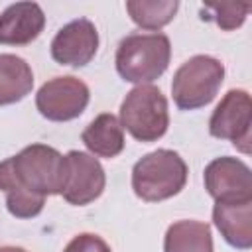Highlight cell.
I'll use <instances>...</instances> for the list:
<instances>
[{"label":"cell","instance_id":"obj_11","mask_svg":"<svg viewBox=\"0 0 252 252\" xmlns=\"http://www.w3.org/2000/svg\"><path fill=\"white\" fill-rule=\"evenodd\" d=\"M45 28V14L37 2H16L0 14V43L28 45Z\"/></svg>","mask_w":252,"mask_h":252},{"label":"cell","instance_id":"obj_1","mask_svg":"<svg viewBox=\"0 0 252 252\" xmlns=\"http://www.w3.org/2000/svg\"><path fill=\"white\" fill-rule=\"evenodd\" d=\"M171 43L161 32L130 33L116 47V71L126 83L150 85L169 67Z\"/></svg>","mask_w":252,"mask_h":252},{"label":"cell","instance_id":"obj_16","mask_svg":"<svg viewBox=\"0 0 252 252\" xmlns=\"http://www.w3.org/2000/svg\"><path fill=\"white\" fill-rule=\"evenodd\" d=\"M0 189L6 195V209L16 219H33L43 211L45 197L24 189L12 175L8 159L0 161Z\"/></svg>","mask_w":252,"mask_h":252},{"label":"cell","instance_id":"obj_5","mask_svg":"<svg viewBox=\"0 0 252 252\" xmlns=\"http://www.w3.org/2000/svg\"><path fill=\"white\" fill-rule=\"evenodd\" d=\"M14 179L33 195H59L63 183V154L47 144H32L8 158Z\"/></svg>","mask_w":252,"mask_h":252},{"label":"cell","instance_id":"obj_7","mask_svg":"<svg viewBox=\"0 0 252 252\" xmlns=\"http://www.w3.org/2000/svg\"><path fill=\"white\" fill-rule=\"evenodd\" d=\"M106 185V173L100 161L79 150L63 156V183L59 195L75 207H83L98 199Z\"/></svg>","mask_w":252,"mask_h":252},{"label":"cell","instance_id":"obj_20","mask_svg":"<svg viewBox=\"0 0 252 252\" xmlns=\"http://www.w3.org/2000/svg\"><path fill=\"white\" fill-rule=\"evenodd\" d=\"M0 252H28V250L20 246H0Z\"/></svg>","mask_w":252,"mask_h":252},{"label":"cell","instance_id":"obj_3","mask_svg":"<svg viewBox=\"0 0 252 252\" xmlns=\"http://www.w3.org/2000/svg\"><path fill=\"white\" fill-rule=\"evenodd\" d=\"M120 124L138 142H158L169 126L165 94L154 85H136L120 104Z\"/></svg>","mask_w":252,"mask_h":252},{"label":"cell","instance_id":"obj_2","mask_svg":"<svg viewBox=\"0 0 252 252\" xmlns=\"http://www.w3.org/2000/svg\"><path fill=\"white\" fill-rule=\"evenodd\" d=\"M185 159L167 148L140 158L132 167V189L146 203H159L177 195L187 183Z\"/></svg>","mask_w":252,"mask_h":252},{"label":"cell","instance_id":"obj_10","mask_svg":"<svg viewBox=\"0 0 252 252\" xmlns=\"http://www.w3.org/2000/svg\"><path fill=\"white\" fill-rule=\"evenodd\" d=\"M98 32L87 18H77L65 24L51 39V57L59 65L85 67L96 55Z\"/></svg>","mask_w":252,"mask_h":252},{"label":"cell","instance_id":"obj_12","mask_svg":"<svg viewBox=\"0 0 252 252\" xmlns=\"http://www.w3.org/2000/svg\"><path fill=\"white\" fill-rule=\"evenodd\" d=\"M213 222L226 244L236 250L252 248V199L215 203Z\"/></svg>","mask_w":252,"mask_h":252},{"label":"cell","instance_id":"obj_14","mask_svg":"<svg viewBox=\"0 0 252 252\" xmlns=\"http://www.w3.org/2000/svg\"><path fill=\"white\" fill-rule=\"evenodd\" d=\"M33 71L14 53H0V106L16 104L32 93Z\"/></svg>","mask_w":252,"mask_h":252},{"label":"cell","instance_id":"obj_8","mask_svg":"<svg viewBox=\"0 0 252 252\" xmlns=\"http://www.w3.org/2000/svg\"><path fill=\"white\" fill-rule=\"evenodd\" d=\"M89 98V87L81 79L63 75L53 77L39 87L35 94V108L51 122H69L85 112Z\"/></svg>","mask_w":252,"mask_h":252},{"label":"cell","instance_id":"obj_9","mask_svg":"<svg viewBox=\"0 0 252 252\" xmlns=\"http://www.w3.org/2000/svg\"><path fill=\"white\" fill-rule=\"evenodd\" d=\"M203 181L207 193L215 199V203L252 199V171L238 158H215L205 167Z\"/></svg>","mask_w":252,"mask_h":252},{"label":"cell","instance_id":"obj_18","mask_svg":"<svg viewBox=\"0 0 252 252\" xmlns=\"http://www.w3.org/2000/svg\"><path fill=\"white\" fill-rule=\"evenodd\" d=\"M250 4H205L203 8V20H213L220 30H236L244 24L248 12H250Z\"/></svg>","mask_w":252,"mask_h":252},{"label":"cell","instance_id":"obj_6","mask_svg":"<svg viewBox=\"0 0 252 252\" xmlns=\"http://www.w3.org/2000/svg\"><path fill=\"white\" fill-rule=\"evenodd\" d=\"M252 100L248 91L244 89H230L209 120V134L219 140L232 142L242 154H250V140H252Z\"/></svg>","mask_w":252,"mask_h":252},{"label":"cell","instance_id":"obj_4","mask_svg":"<svg viewBox=\"0 0 252 252\" xmlns=\"http://www.w3.org/2000/svg\"><path fill=\"white\" fill-rule=\"evenodd\" d=\"M224 81V65L211 55L189 57L173 75L171 94L181 110H197L207 106Z\"/></svg>","mask_w":252,"mask_h":252},{"label":"cell","instance_id":"obj_13","mask_svg":"<svg viewBox=\"0 0 252 252\" xmlns=\"http://www.w3.org/2000/svg\"><path fill=\"white\" fill-rule=\"evenodd\" d=\"M83 144L91 152V156L96 158H116L124 150V128L120 120L110 114L102 112L98 114L81 134Z\"/></svg>","mask_w":252,"mask_h":252},{"label":"cell","instance_id":"obj_17","mask_svg":"<svg viewBox=\"0 0 252 252\" xmlns=\"http://www.w3.org/2000/svg\"><path fill=\"white\" fill-rule=\"evenodd\" d=\"M179 8L177 0H128L126 2V12L130 20L142 28V30H152L158 32L163 26H167Z\"/></svg>","mask_w":252,"mask_h":252},{"label":"cell","instance_id":"obj_15","mask_svg":"<svg viewBox=\"0 0 252 252\" xmlns=\"http://www.w3.org/2000/svg\"><path fill=\"white\" fill-rule=\"evenodd\" d=\"M163 252H213L211 226L201 220H177L167 226Z\"/></svg>","mask_w":252,"mask_h":252},{"label":"cell","instance_id":"obj_19","mask_svg":"<svg viewBox=\"0 0 252 252\" xmlns=\"http://www.w3.org/2000/svg\"><path fill=\"white\" fill-rule=\"evenodd\" d=\"M63 252H112L104 238L93 232H81L69 240Z\"/></svg>","mask_w":252,"mask_h":252}]
</instances>
